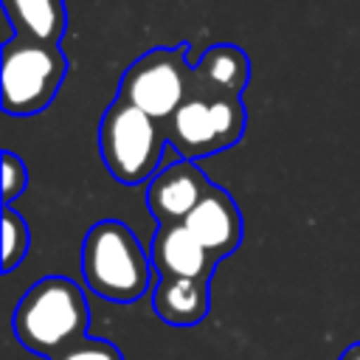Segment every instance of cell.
<instances>
[{
    "label": "cell",
    "mask_w": 360,
    "mask_h": 360,
    "mask_svg": "<svg viewBox=\"0 0 360 360\" xmlns=\"http://www.w3.org/2000/svg\"><path fill=\"white\" fill-rule=\"evenodd\" d=\"M90 307L84 290L65 276H45L20 298L11 329L22 349L39 357H53L70 343L87 338Z\"/></svg>",
    "instance_id": "obj_1"
},
{
    "label": "cell",
    "mask_w": 360,
    "mask_h": 360,
    "mask_svg": "<svg viewBox=\"0 0 360 360\" xmlns=\"http://www.w3.org/2000/svg\"><path fill=\"white\" fill-rule=\"evenodd\" d=\"M152 259L118 219H98L82 242V278L104 301L132 304L152 290Z\"/></svg>",
    "instance_id": "obj_2"
},
{
    "label": "cell",
    "mask_w": 360,
    "mask_h": 360,
    "mask_svg": "<svg viewBox=\"0 0 360 360\" xmlns=\"http://www.w3.org/2000/svg\"><path fill=\"white\" fill-rule=\"evenodd\" d=\"M166 143V127L124 98H115L101 115L98 152L121 186L149 183L160 169Z\"/></svg>",
    "instance_id": "obj_3"
},
{
    "label": "cell",
    "mask_w": 360,
    "mask_h": 360,
    "mask_svg": "<svg viewBox=\"0 0 360 360\" xmlns=\"http://www.w3.org/2000/svg\"><path fill=\"white\" fill-rule=\"evenodd\" d=\"M65 73H68V59L59 42L8 37L3 42V68H0L3 110L17 118L42 112L56 98Z\"/></svg>",
    "instance_id": "obj_4"
},
{
    "label": "cell",
    "mask_w": 360,
    "mask_h": 360,
    "mask_svg": "<svg viewBox=\"0 0 360 360\" xmlns=\"http://www.w3.org/2000/svg\"><path fill=\"white\" fill-rule=\"evenodd\" d=\"M248 112L239 96H214L194 87V93L163 124L169 146L188 160H200L231 149L245 135Z\"/></svg>",
    "instance_id": "obj_5"
},
{
    "label": "cell",
    "mask_w": 360,
    "mask_h": 360,
    "mask_svg": "<svg viewBox=\"0 0 360 360\" xmlns=\"http://www.w3.org/2000/svg\"><path fill=\"white\" fill-rule=\"evenodd\" d=\"M194 65H188V45L152 48L138 56L121 76L118 98L149 112L166 124L174 110L194 93Z\"/></svg>",
    "instance_id": "obj_6"
},
{
    "label": "cell",
    "mask_w": 360,
    "mask_h": 360,
    "mask_svg": "<svg viewBox=\"0 0 360 360\" xmlns=\"http://www.w3.org/2000/svg\"><path fill=\"white\" fill-rule=\"evenodd\" d=\"M214 183L197 166V160L180 158L158 169V174L146 183V208L158 225H177L197 208L205 191Z\"/></svg>",
    "instance_id": "obj_7"
},
{
    "label": "cell",
    "mask_w": 360,
    "mask_h": 360,
    "mask_svg": "<svg viewBox=\"0 0 360 360\" xmlns=\"http://www.w3.org/2000/svg\"><path fill=\"white\" fill-rule=\"evenodd\" d=\"M183 225L200 239V245L217 262L231 256L242 245V233H245L236 200L219 186H211L205 191V197L197 202V208L186 217Z\"/></svg>",
    "instance_id": "obj_8"
},
{
    "label": "cell",
    "mask_w": 360,
    "mask_h": 360,
    "mask_svg": "<svg viewBox=\"0 0 360 360\" xmlns=\"http://www.w3.org/2000/svg\"><path fill=\"white\" fill-rule=\"evenodd\" d=\"M149 259L158 276H174V278H202L211 281L217 259L200 245V239L183 225H158Z\"/></svg>",
    "instance_id": "obj_9"
},
{
    "label": "cell",
    "mask_w": 360,
    "mask_h": 360,
    "mask_svg": "<svg viewBox=\"0 0 360 360\" xmlns=\"http://www.w3.org/2000/svg\"><path fill=\"white\" fill-rule=\"evenodd\" d=\"M152 309L169 326H194L211 309L208 281L158 276L152 287Z\"/></svg>",
    "instance_id": "obj_10"
},
{
    "label": "cell",
    "mask_w": 360,
    "mask_h": 360,
    "mask_svg": "<svg viewBox=\"0 0 360 360\" xmlns=\"http://www.w3.org/2000/svg\"><path fill=\"white\" fill-rule=\"evenodd\" d=\"M250 82V59L239 45L217 42L194 62V84L214 96H239Z\"/></svg>",
    "instance_id": "obj_11"
},
{
    "label": "cell",
    "mask_w": 360,
    "mask_h": 360,
    "mask_svg": "<svg viewBox=\"0 0 360 360\" xmlns=\"http://www.w3.org/2000/svg\"><path fill=\"white\" fill-rule=\"evenodd\" d=\"M3 11L11 22V37L59 42L68 25L65 0H3Z\"/></svg>",
    "instance_id": "obj_12"
},
{
    "label": "cell",
    "mask_w": 360,
    "mask_h": 360,
    "mask_svg": "<svg viewBox=\"0 0 360 360\" xmlns=\"http://www.w3.org/2000/svg\"><path fill=\"white\" fill-rule=\"evenodd\" d=\"M31 248V231L22 214L11 205H3V273H11Z\"/></svg>",
    "instance_id": "obj_13"
},
{
    "label": "cell",
    "mask_w": 360,
    "mask_h": 360,
    "mask_svg": "<svg viewBox=\"0 0 360 360\" xmlns=\"http://www.w3.org/2000/svg\"><path fill=\"white\" fill-rule=\"evenodd\" d=\"M51 360H124L121 349L110 340L101 338H82L76 343H70L68 349H62L59 354H53Z\"/></svg>",
    "instance_id": "obj_14"
},
{
    "label": "cell",
    "mask_w": 360,
    "mask_h": 360,
    "mask_svg": "<svg viewBox=\"0 0 360 360\" xmlns=\"http://www.w3.org/2000/svg\"><path fill=\"white\" fill-rule=\"evenodd\" d=\"M28 188V169L14 152H3V205H11Z\"/></svg>",
    "instance_id": "obj_15"
},
{
    "label": "cell",
    "mask_w": 360,
    "mask_h": 360,
    "mask_svg": "<svg viewBox=\"0 0 360 360\" xmlns=\"http://www.w3.org/2000/svg\"><path fill=\"white\" fill-rule=\"evenodd\" d=\"M338 360H360V340H357V343H352L349 349H343V354H340Z\"/></svg>",
    "instance_id": "obj_16"
}]
</instances>
